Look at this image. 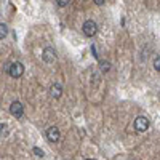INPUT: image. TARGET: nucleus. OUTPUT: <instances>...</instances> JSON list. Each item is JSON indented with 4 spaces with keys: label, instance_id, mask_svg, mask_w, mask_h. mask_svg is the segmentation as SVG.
Here are the masks:
<instances>
[{
    "label": "nucleus",
    "instance_id": "obj_1",
    "mask_svg": "<svg viewBox=\"0 0 160 160\" xmlns=\"http://www.w3.org/2000/svg\"><path fill=\"white\" fill-rule=\"evenodd\" d=\"M133 125H135V130H136L138 133H144L146 130L149 128L151 123H149V118H148V117L139 115V117L135 118V123H133Z\"/></svg>",
    "mask_w": 160,
    "mask_h": 160
},
{
    "label": "nucleus",
    "instance_id": "obj_2",
    "mask_svg": "<svg viewBox=\"0 0 160 160\" xmlns=\"http://www.w3.org/2000/svg\"><path fill=\"white\" fill-rule=\"evenodd\" d=\"M82 31H83L85 35L93 37V35L98 32V24L93 21V19H87V21L83 22V26H82Z\"/></svg>",
    "mask_w": 160,
    "mask_h": 160
},
{
    "label": "nucleus",
    "instance_id": "obj_3",
    "mask_svg": "<svg viewBox=\"0 0 160 160\" xmlns=\"http://www.w3.org/2000/svg\"><path fill=\"white\" fill-rule=\"evenodd\" d=\"M8 72H10V75H11L13 78L21 77V75L24 74V66H22V62H19V61L11 62V64H10V68H8Z\"/></svg>",
    "mask_w": 160,
    "mask_h": 160
},
{
    "label": "nucleus",
    "instance_id": "obj_4",
    "mask_svg": "<svg viewBox=\"0 0 160 160\" xmlns=\"http://www.w3.org/2000/svg\"><path fill=\"white\" fill-rule=\"evenodd\" d=\"M42 59H43L45 62H48V64L55 62V59H56V51H55V48H51V47H47V48H43V53H42Z\"/></svg>",
    "mask_w": 160,
    "mask_h": 160
},
{
    "label": "nucleus",
    "instance_id": "obj_5",
    "mask_svg": "<svg viewBox=\"0 0 160 160\" xmlns=\"http://www.w3.org/2000/svg\"><path fill=\"white\" fill-rule=\"evenodd\" d=\"M10 112H11V115H13V117H16V118L22 117V114H24V108H22V104H21L19 101H13V102H11V106H10Z\"/></svg>",
    "mask_w": 160,
    "mask_h": 160
},
{
    "label": "nucleus",
    "instance_id": "obj_6",
    "mask_svg": "<svg viewBox=\"0 0 160 160\" xmlns=\"http://www.w3.org/2000/svg\"><path fill=\"white\" fill-rule=\"evenodd\" d=\"M47 138L50 142H58L59 141V130L56 127H50L47 130Z\"/></svg>",
    "mask_w": 160,
    "mask_h": 160
},
{
    "label": "nucleus",
    "instance_id": "obj_7",
    "mask_svg": "<svg viewBox=\"0 0 160 160\" xmlns=\"http://www.w3.org/2000/svg\"><path fill=\"white\" fill-rule=\"evenodd\" d=\"M61 93H62V87L59 85V83H53L51 87H50V95L53 96V98H59L61 96Z\"/></svg>",
    "mask_w": 160,
    "mask_h": 160
},
{
    "label": "nucleus",
    "instance_id": "obj_8",
    "mask_svg": "<svg viewBox=\"0 0 160 160\" xmlns=\"http://www.w3.org/2000/svg\"><path fill=\"white\" fill-rule=\"evenodd\" d=\"M8 35V26L5 22H0V40H3Z\"/></svg>",
    "mask_w": 160,
    "mask_h": 160
},
{
    "label": "nucleus",
    "instance_id": "obj_9",
    "mask_svg": "<svg viewBox=\"0 0 160 160\" xmlns=\"http://www.w3.org/2000/svg\"><path fill=\"white\" fill-rule=\"evenodd\" d=\"M154 69H155L157 72H160V56H157V58L154 59Z\"/></svg>",
    "mask_w": 160,
    "mask_h": 160
},
{
    "label": "nucleus",
    "instance_id": "obj_10",
    "mask_svg": "<svg viewBox=\"0 0 160 160\" xmlns=\"http://www.w3.org/2000/svg\"><path fill=\"white\" fill-rule=\"evenodd\" d=\"M109 69H111V64L109 62H101V71L102 72H108Z\"/></svg>",
    "mask_w": 160,
    "mask_h": 160
},
{
    "label": "nucleus",
    "instance_id": "obj_11",
    "mask_svg": "<svg viewBox=\"0 0 160 160\" xmlns=\"http://www.w3.org/2000/svg\"><path fill=\"white\" fill-rule=\"evenodd\" d=\"M7 130H8V127L3 123V125H0V135H7Z\"/></svg>",
    "mask_w": 160,
    "mask_h": 160
},
{
    "label": "nucleus",
    "instance_id": "obj_12",
    "mask_svg": "<svg viewBox=\"0 0 160 160\" xmlns=\"http://www.w3.org/2000/svg\"><path fill=\"white\" fill-rule=\"evenodd\" d=\"M34 154L38 155V157H43V151H42V149H38V148H34Z\"/></svg>",
    "mask_w": 160,
    "mask_h": 160
},
{
    "label": "nucleus",
    "instance_id": "obj_13",
    "mask_svg": "<svg viewBox=\"0 0 160 160\" xmlns=\"http://www.w3.org/2000/svg\"><path fill=\"white\" fill-rule=\"evenodd\" d=\"M59 7H66V5H68L69 2H68V0H58V2H56Z\"/></svg>",
    "mask_w": 160,
    "mask_h": 160
},
{
    "label": "nucleus",
    "instance_id": "obj_14",
    "mask_svg": "<svg viewBox=\"0 0 160 160\" xmlns=\"http://www.w3.org/2000/svg\"><path fill=\"white\" fill-rule=\"evenodd\" d=\"M95 3H96V5H102L104 0H95Z\"/></svg>",
    "mask_w": 160,
    "mask_h": 160
},
{
    "label": "nucleus",
    "instance_id": "obj_15",
    "mask_svg": "<svg viewBox=\"0 0 160 160\" xmlns=\"http://www.w3.org/2000/svg\"><path fill=\"white\" fill-rule=\"evenodd\" d=\"M85 160H91V158H85Z\"/></svg>",
    "mask_w": 160,
    "mask_h": 160
}]
</instances>
